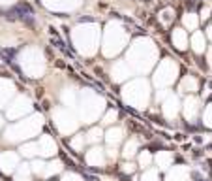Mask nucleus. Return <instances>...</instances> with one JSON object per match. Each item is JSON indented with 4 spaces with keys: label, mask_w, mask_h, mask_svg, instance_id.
I'll use <instances>...</instances> for the list:
<instances>
[{
    "label": "nucleus",
    "mask_w": 212,
    "mask_h": 181,
    "mask_svg": "<svg viewBox=\"0 0 212 181\" xmlns=\"http://www.w3.org/2000/svg\"><path fill=\"white\" fill-rule=\"evenodd\" d=\"M51 34L55 36V40H53V43L56 45V47H58V49H60V51H62L64 55H68V57H72V51H69V49L66 47V43H64V42H62V40L58 38V34L55 32V29H51Z\"/></svg>",
    "instance_id": "1"
},
{
    "label": "nucleus",
    "mask_w": 212,
    "mask_h": 181,
    "mask_svg": "<svg viewBox=\"0 0 212 181\" xmlns=\"http://www.w3.org/2000/svg\"><path fill=\"white\" fill-rule=\"evenodd\" d=\"M15 57V49H0V59L4 62H11Z\"/></svg>",
    "instance_id": "2"
},
{
    "label": "nucleus",
    "mask_w": 212,
    "mask_h": 181,
    "mask_svg": "<svg viewBox=\"0 0 212 181\" xmlns=\"http://www.w3.org/2000/svg\"><path fill=\"white\" fill-rule=\"evenodd\" d=\"M186 8L188 10H193L195 8V2H193V0H186Z\"/></svg>",
    "instance_id": "3"
}]
</instances>
